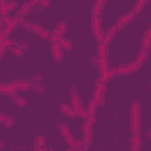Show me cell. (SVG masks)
I'll list each match as a JSON object with an SVG mask.
<instances>
[{
  "instance_id": "cell-34",
  "label": "cell",
  "mask_w": 151,
  "mask_h": 151,
  "mask_svg": "<svg viewBox=\"0 0 151 151\" xmlns=\"http://www.w3.org/2000/svg\"><path fill=\"white\" fill-rule=\"evenodd\" d=\"M51 32L48 31V29H46V28H44L40 33H39V37L40 38H42V39H50V37H51Z\"/></svg>"
},
{
  "instance_id": "cell-36",
  "label": "cell",
  "mask_w": 151,
  "mask_h": 151,
  "mask_svg": "<svg viewBox=\"0 0 151 151\" xmlns=\"http://www.w3.org/2000/svg\"><path fill=\"white\" fill-rule=\"evenodd\" d=\"M41 80H42V76L41 74H34L31 79H29V81H31V84H35V83H41Z\"/></svg>"
},
{
  "instance_id": "cell-43",
  "label": "cell",
  "mask_w": 151,
  "mask_h": 151,
  "mask_svg": "<svg viewBox=\"0 0 151 151\" xmlns=\"http://www.w3.org/2000/svg\"><path fill=\"white\" fill-rule=\"evenodd\" d=\"M144 37L151 39V24L147 26V28H146V31H145V33H144Z\"/></svg>"
},
{
  "instance_id": "cell-13",
  "label": "cell",
  "mask_w": 151,
  "mask_h": 151,
  "mask_svg": "<svg viewBox=\"0 0 151 151\" xmlns=\"http://www.w3.org/2000/svg\"><path fill=\"white\" fill-rule=\"evenodd\" d=\"M117 31H118V28H117V26L116 25H113V26H111L110 28H109V31L105 33V37H104V40H103V42L105 44V45H110V42H111V40L113 39V37H114V34L117 33Z\"/></svg>"
},
{
  "instance_id": "cell-6",
  "label": "cell",
  "mask_w": 151,
  "mask_h": 151,
  "mask_svg": "<svg viewBox=\"0 0 151 151\" xmlns=\"http://www.w3.org/2000/svg\"><path fill=\"white\" fill-rule=\"evenodd\" d=\"M64 48L59 42H51V52H52V58L55 63H60L64 59Z\"/></svg>"
},
{
  "instance_id": "cell-8",
  "label": "cell",
  "mask_w": 151,
  "mask_h": 151,
  "mask_svg": "<svg viewBox=\"0 0 151 151\" xmlns=\"http://www.w3.org/2000/svg\"><path fill=\"white\" fill-rule=\"evenodd\" d=\"M134 17H136V14H134L133 12H129V13H126V14L119 17L118 20H117V22H116V26H117L118 31L122 29V28H123L125 25H127L129 22H131V21L133 20Z\"/></svg>"
},
{
  "instance_id": "cell-2",
  "label": "cell",
  "mask_w": 151,
  "mask_h": 151,
  "mask_svg": "<svg viewBox=\"0 0 151 151\" xmlns=\"http://www.w3.org/2000/svg\"><path fill=\"white\" fill-rule=\"evenodd\" d=\"M91 28H92V33L96 38V40L98 42L104 40L105 33L101 29V19L100 17H92L91 18Z\"/></svg>"
},
{
  "instance_id": "cell-16",
  "label": "cell",
  "mask_w": 151,
  "mask_h": 151,
  "mask_svg": "<svg viewBox=\"0 0 151 151\" xmlns=\"http://www.w3.org/2000/svg\"><path fill=\"white\" fill-rule=\"evenodd\" d=\"M107 54H109L107 45H105L103 41L98 42V46H97V55L99 58H107Z\"/></svg>"
},
{
  "instance_id": "cell-27",
  "label": "cell",
  "mask_w": 151,
  "mask_h": 151,
  "mask_svg": "<svg viewBox=\"0 0 151 151\" xmlns=\"http://www.w3.org/2000/svg\"><path fill=\"white\" fill-rule=\"evenodd\" d=\"M101 9H103L101 6H99V5H93L92 11H91V15H92V17H99L100 13H101Z\"/></svg>"
},
{
  "instance_id": "cell-7",
  "label": "cell",
  "mask_w": 151,
  "mask_h": 151,
  "mask_svg": "<svg viewBox=\"0 0 151 151\" xmlns=\"http://www.w3.org/2000/svg\"><path fill=\"white\" fill-rule=\"evenodd\" d=\"M18 85L13 81L11 83H2L0 85V92L4 93V94H7V96H12V94H15L18 92Z\"/></svg>"
},
{
  "instance_id": "cell-44",
  "label": "cell",
  "mask_w": 151,
  "mask_h": 151,
  "mask_svg": "<svg viewBox=\"0 0 151 151\" xmlns=\"http://www.w3.org/2000/svg\"><path fill=\"white\" fill-rule=\"evenodd\" d=\"M52 33H53V34H55V35H58V37H60V38H61V37H64V32H61V31H60L59 28H57V27L53 29V32H52Z\"/></svg>"
},
{
  "instance_id": "cell-21",
  "label": "cell",
  "mask_w": 151,
  "mask_h": 151,
  "mask_svg": "<svg viewBox=\"0 0 151 151\" xmlns=\"http://www.w3.org/2000/svg\"><path fill=\"white\" fill-rule=\"evenodd\" d=\"M59 44H60L61 47H63L64 50H66V51H70V50H72V47H73L72 41L68 40V39H66V38H64V37H61V38L59 39Z\"/></svg>"
},
{
  "instance_id": "cell-24",
  "label": "cell",
  "mask_w": 151,
  "mask_h": 151,
  "mask_svg": "<svg viewBox=\"0 0 151 151\" xmlns=\"http://www.w3.org/2000/svg\"><path fill=\"white\" fill-rule=\"evenodd\" d=\"M9 50H11L12 54H14L15 57H21V55L24 54V51H22L20 47H18L15 44H14V45H12V46L9 47Z\"/></svg>"
},
{
  "instance_id": "cell-54",
  "label": "cell",
  "mask_w": 151,
  "mask_h": 151,
  "mask_svg": "<svg viewBox=\"0 0 151 151\" xmlns=\"http://www.w3.org/2000/svg\"><path fill=\"white\" fill-rule=\"evenodd\" d=\"M150 87H151V85H150Z\"/></svg>"
},
{
  "instance_id": "cell-38",
  "label": "cell",
  "mask_w": 151,
  "mask_h": 151,
  "mask_svg": "<svg viewBox=\"0 0 151 151\" xmlns=\"http://www.w3.org/2000/svg\"><path fill=\"white\" fill-rule=\"evenodd\" d=\"M1 45H5L6 47H11L12 45H14V41H13V40H12L9 37H6V39H5V40L1 42Z\"/></svg>"
},
{
  "instance_id": "cell-42",
  "label": "cell",
  "mask_w": 151,
  "mask_h": 151,
  "mask_svg": "<svg viewBox=\"0 0 151 151\" xmlns=\"http://www.w3.org/2000/svg\"><path fill=\"white\" fill-rule=\"evenodd\" d=\"M59 39H60V37H58V35H55V34H51V37H50V41L51 42H59Z\"/></svg>"
},
{
  "instance_id": "cell-41",
  "label": "cell",
  "mask_w": 151,
  "mask_h": 151,
  "mask_svg": "<svg viewBox=\"0 0 151 151\" xmlns=\"http://www.w3.org/2000/svg\"><path fill=\"white\" fill-rule=\"evenodd\" d=\"M90 63L93 65V66H98V63H99V57L98 55H92L91 58H90Z\"/></svg>"
},
{
  "instance_id": "cell-45",
  "label": "cell",
  "mask_w": 151,
  "mask_h": 151,
  "mask_svg": "<svg viewBox=\"0 0 151 151\" xmlns=\"http://www.w3.org/2000/svg\"><path fill=\"white\" fill-rule=\"evenodd\" d=\"M40 5H41V7H44V8H45V7H48V6L51 5V1H50V0H42Z\"/></svg>"
},
{
  "instance_id": "cell-5",
  "label": "cell",
  "mask_w": 151,
  "mask_h": 151,
  "mask_svg": "<svg viewBox=\"0 0 151 151\" xmlns=\"http://www.w3.org/2000/svg\"><path fill=\"white\" fill-rule=\"evenodd\" d=\"M139 66L136 64V61H131L127 64H122L117 67V76H126L129 73L138 71Z\"/></svg>"
},
{
  "instance_id": "cell-33",
  "label": "cell",
  "mask_w": 151,
  "mask_h": 151,
  "mask_svg": "<svg viewBox=\"0 0 151 151\" xmlns=\"http://www.w3.org/2000/svg\"><path fill=\"white\" fill-rule=\"evenodd\" d=\"M42 29H44V27L41 25H39V24H33V26H32V33L39 34Z\"/></svg>"
},
{
  "instance_id": "cell-49",
  "label": "cell",
  "mask_w": 151,
  "mask_h": 151,
  "mask_svg": "<svg viewBox=\"0 0 151 151\" xmlns=\"http://www.w3.org/2000/svg\"><path fill=\"white\" fill-rule=\"evenodd\" d=\"M5 119H6V114H5V113H1V114H0V123H4Z\"/></svg>"
},
{
  "instance_id": "cell-20",
  "label": "cell",
  "mask_w": 151,
  "mask_h": 151,
  "mask_svg": "<svg viewBox=\"0 0 151 151\" xmlns=\"http://www.w3.org/2000/svg\"><path fill=\"white\" fill-rule=\"evenodd\" d=\"M97 107H98V103L94 98H92L88 103V106H87V112H88V116H94L96 114V111H97Z\"/></svg>"
},
{
  "instance_id": "cell-19",
  "label": "cell",
  "mask_w": 151,
  "mask_h": 151,
  "mask_svg": "<svg viewBox=\"0 0 151 151\" xmlns=\"http://www.w3.org/2000/svg\"><path fill=\"white\" fill-rule=\"evenodd\" d=\"M57 129L59 130L60 134H61L64 138L71 134V130H70L68 125H66L64 122H59V123H57Z\"/></svg>"
},
{
  "instance_id": "cell-47",
  "label": "cell",
  "mask_w": 151,
  "mask_h": 151,
  "mask_svg": "<svg viewBox=\"0 0 151 151\" xmlns=\"http://www.w3.org/2000/svg\"><path fill=\"white\" fill-rule=\"evenodd\" d=\"M6 46L5 45H0V57H4V54H5V51H6Z\"/></svg>"
},
{
  "instance_id": "cell-55",
  "label": "cell",
  "mask_w": 151,
  "mask_h": 151,
  "mask_svg": "<svg viewBox=\"0 0 151 151\" xmlns=\"http://www.w3.org/2000/svg\"><path fill=\"white\" fill-rule=\"evenodd\" d=\"M147 1H149V0H147Z\"/></svg>"
},
{
  "instance_id": "cell-30",
  "label": "cell",
  "mask_w": 151,
  "mask_h": 151,
  "mask_svg": "<svg viewBox=\"0 0 151 151\" xmlns=\"http://www.w3.org/2000/svg\"><path fill=\"white\" fill-rule=\"evenodd\" d=\"M81 140H83V144H84V145H91V143H92V133H90V134H84Z\"/></svg>"
},
{
  "instance_id": "cell-53",
  "label": "cell",
  "mask_w": 151,
  "mask_h": 151,
  "mask_svg": "<svg viewBox=\"0 0 151 151\" xmlns=\"http://www.w3.org/2000/svg\"><path fill=\"white\" fill-rule=\"evenodd\" d=\"M0 1H6V2H7V0H0Z\"/></svg>"
},
{
  "instance_id": "cell-18",
  "label": "cell",
  "mask_w": 151,
  "mask_h": 151,
  "mask_svg": "<svg viewBox=\"0 0 151 151\" xmlns=\"http://www.w3.org/2000/svg\"><path fill=\"white\" fill-rule=\"evenodd\" d=\"M17 81V85H18V90L21 91V92H25V91H28L31 90V81L29 80H25V79H15Z\"/></svg>"
},
{
  "instance_id": "cell-1",
  "label": "cell",
  "mask_w": 151,
  "mask_h": 151,
  "mask_svg": "<svg viewBox=\"0 0 151 151\" xmlns=\"http://www.w3.org/2000/svg\"><path fill=\"white\" fill-rule=\"evenodd\" d=\"M130 129L132 133H137L140 130V104L138 100H133L130 107Z\"/></svg>"
},
{
  "instance_id": "cell-4",
  "label": "cell",
  "mask_w": 151,
  "mask_h": 151,
  "mask_svg": "<svg viewBox=\"0 0 151 151\" xmlns=\"http://www.w3.org/2000/svg\"><path fill=\"white\" fill-rule=\"evenodd\" d=\"M70 98H71V105L73 106V109L78 112L83 106V100H81V97L79 94V91L76 86H71L70 88Z\"/></svg>"
},
{
  "instance_id": "cell-15",
  "label": "cell",
  "mask_w": 151,
  "mask_h": 151,
  "mask_svg": "<svg viewBox=\"0 0 151 151\" xmlns=\"http://www.w3.org/2000/svg\"><path fill=\"white\" fill-rule=\"evenodd\" d=\"M147 57H149V50H145V48H142L140 51H139V53H138V55H137V58H136V64L140 67L144 63H145V60L147 59Z\"/></svg>"
},
{
  "instance_id": "cell-32",
  "label": "cell",
  "mask_w": 151,
  "mask_h": 151,
  "mask_svg": "<svg viewBox=\"0 0 151 151\" xmlns=\"http://www.w3.org/2000/svg\"><path fill=\"white\" fill-rule=\"evenodd\" d=\"M21 25H22V27H24L26 31H28V32L32 33V26H33V22H31V21H28V20H24Z\"/></svg>"
},
{
  "instance_id": "cell-31",
  "label": "cell",
  "mask_w": 151,
  "mask_h": 151,
  "mask_svg": "<svg viewBox=\"0 0 151 151\" xmlns=\"http://www.w3.org/2000/svg\"><path fill=\"white\" fill-rule=\"evenodd\" d=\"M18 47H20L24 52L26 51V50H28V42L27 41H25V40H21V41H18V42H14Z\"/></svg>"
},
{
  "instance_id": "cell-3",
  "label": "cell",
  "mask_w": 151,
  "mask_h": 151,
  "mask_svg": "<svg viewBox=\"0 0 151 151\" xmlns=\"http://www.w3.org/2000/svg\"><path fill=\"white\" fill-rule=\"evenodd\" d=\"M105 91H106V81H97L96 88L93 91V98L97 100L98 105L105 104V97H104Z\"/></svg>"
},
{
  "instance_id": "cell-46",
  "label": "cell",
  "mask_w": 151,
  "mask_h": 151,
  "mask_svg": "<svg viewBox=\"0 0 151 151\" xmlns=\"http://www.w3.org/2000/svg\"><path fill=\"white\" fill-rule=\"evenodd\" d=\"M94 5H99V6H101V7L104 8V6H105V0H94Z\"/></svg>"
},
{
  "instance_id": "cell-40",
  "label": "cell",
  "mask_w": 151,
  "mask_h": 151,
  "mask_svg": "<svg viewBox=\"0 0 151 151\" xmlns=\"http://www.w3.org/2000/svg\"><path fill=\"white\" fill-rule=\"evenodd\" d=\"M55 27H57V28H59V29H60L61 32H64V33H65V32H66V29H67V25H66V22H65V21H60Z\"/></svg>"
},
{
  "instance_id": "cell-11",
  "label": "cell",
  "mask_w": 151,
  "mask_h": 151,
  "mask_svg": "<svg viewBox=\"0 0 151 151\" xmlns=\"http://www.w3.org/2000/svg\"><path fill=\"white\" fill-rule=\"evenodd\" d=\"M140 145H142V136L139 134V132L132 133V137H131V149L133 151H138L140 149Z\"/></svg>"
},
{
  "instance_id": "cell-39",
  "label": "cell",
  "mask_w": 151,
  "mask_h": 151,
  "mask_svg": "<svg viewBox=\"0 0 151 151\" xmlns=\"http://www.w3.org/2000/svg\"><path fill=\"white\" fill-rule=\"evenodd\" d=\"M81 130H83V133H84V134H90V133H92V127L88 126V125H86V124H83Z\"/></svg>"
},
{
  "instance_id": "cell-12",
  "label": "cell",
  "mask_w": 151,
  "mask_h": 151,
  "mask_svg": "<svg viewBox=\"0 0 151 151\" xmlns=\"http://www.w3.org/2000/svg\"><path fill=\"white\" fill-rule=\"evenodd\" d=\"M33 6H34V5H33L31 1H26V2H24V4L21 5V7L19 8L17 15H19V17H24V15L28 14L29 12L33 11Z\"/></svg>"
},
{
  "instance_id": "cell-9",
  "label": "cell",
  "mask_w": 151,
  "mask_h": 151,
  "mask_svg": "<svg viewBox=\"0 0 151 151\" xmlns=\"http://www.w3.org/2000/svg\"><path fill=\"white\" fill-rule=\"evenodd\" d=\"M25 19L22 18V17H19V15H17V17H14V18H12V20H11V22L7 25V29H6V32H5V34L7 35V37H9V34L19 26V25H21L22 24V21H24Z\"/></svg>"
},
{
  "instance_id": "cell-50",
  "label": "cell",
  "mask_w": 151,
  "mask_h": 151,
  "mask_svg": "<svg viewBox=\"0 0 151 151\" xmlns=\"http://www.w3.org/2000/svg\"><path fill=\"white\" fill-rule=\"evenodd\" d=\"M41 1H42V0H31V2H32L33 5H35V4H41Z\"/></svg>"
},
{
  "instance_id": "cell-51",
  "label": "cell",
  "mask_w": 151,
  "mask_h": 151,
  "mask_svg": "<svg viewBox=\"0 0 151 151\" xmlns=\"http://www.w3.org/2000/svg\"><path fill=\"white\" fill-rule=\"evenodd\" d=\"M146 138H147V139H150V140H151V130H149V131H147V132H146Z\"/></svg>"
},
{
  "instance_id": "cell-37",
  "label": "cell",
  "mask_w": 151,
  "mask_h": 151,
  "mask_svg": "<svg viewBox=\"0 0 151 151\" xmlns=\"http://www.w3.org/2000/svg\"><path fill=\"white\" fill-rule=\"evenodd\" d=\"M74 142H76V138H74L72 134H70V136L65 137V143H66V145L71 146V145H73V144H74Z\"/></svg>"
},
{
  "instance_id": "cell-35",
  "label": "cell",
  "mask_w": 151,
  "mask_h": 151,
  "mask_svg": "<svg viewBox=\"0 0 151 151\" xmlns=\"http://www.w3.org/2000/svg\"><path fill=\"white\" fill-rule=\"evenodd\" d=\"M78 117H80V118H83V119H86V118L88 117V112H87V109H84V107H81V109L78 111Z\"/></svg>"
},
{
  "instance_id": "cell-17",
  "label": "cell",
  "mask_w": 151,
  "mask_h": 151,
  "mask_svg": "<svg viewBox=\"0 0 151 151\" xmlns=\"http://www.w3.org/2000/svg\"><path fill=\"white\" fill-rule=\"evenodd\" d=\"M97 68H98L99 74H101V73H104V72H107L109 68H110L107 58H99V63H98Z\"/></svg>"
},
{
  "instance_id": "cell-25",
  "label": "cell",
  "mask_w": 151,
  "mask_h": 151,
  "mask_svg": "<svg viewBox=\"0 0 151 151\" xmlns=\"http://www.w3.org/2000/svg\"><path fill=\"white\" fill-rule=\"evenodd\" d=\"M17 7H18V2H17V1H8V2H7V6H6V15H7L11 11L17 9Z\"/></svg>"
},
{
  "instance_id": "cell-48",
  "label": "cell",
  "mask_w": 151,
  "mask_h": 151,
  "mask_svg": "<svg viewBox=\"0 0 151 151\" xmlns=\"http://www.w3.org/2000/svg\"><path fill=\"white\" fill-rule=\"evenodd\" d=\"M107 72H109L111 76H113V77H114V76H117V67H114V68H109V71H107Z\"/></svg>"
},
{
  "instance_id": "cell-26",
  "label": "cell",
  "mask_w": 151,
  "mask_h": 151,
  "mask_svg": "<svg viewBox=\"0 0 151 151\" xmlns=\"http://www.w3.org/2000/svg\"><path fill=\"white\" fill-rule=\"evenodd\" d=\"M13 103H14L17 106H19V107H25V106H26V104H27V100H26L25 98H22V97H19V96H18Z\"/></svg>"
},
{
  "instance_id": "cell-52",
  "label": "cell",
  "mask_w": 151,
  "mask_h": 151,
  "mask_svg": "<svg viewBox=\"0 0 151 151\" xmlns=\"http://www.w3.org/2000/svg\"><path fill=\"white\" fill-rule=\"evenodd\" d=\"M4 147H5V143L1 142V144H0V149H4Z\"/></svg>"
},
{
  "instance_id": "cell-29",
  "label": "cell",
  "mask_w": 151,
  "mask_h": 151,
  "mask_svg": "<svg viewBox=\"0 0 151 151\" xmlns=\"http://www.w3.org/2000/svg\"><path fill=\"white\" fill-rule=\"evenodd\" d=\"M142 48L150 50V48H151V39L143 37V39H142Z\"/></svg>"
},
{
  "instance_id": "cell-28",
  "label": "cell",
  "mask_w": 151,
  "mask_h": 151,
  "mask_svg": "<svg viewBox=\"0 0 151 151\" xmlns=\"http://www.w3.org/2000/svg\"><path fill=\"white\" fill-rule=\"evenodd\" d=\"M14 123H15V118L12 117V116H7L6 114V119L4 122V124L6 125V127H12L14 125Z\"/></svg>"
},
{
  "instance_id": "cell-10",
  "label": "cell",
  "mask_w": 151,
  "mask_h": 151,
  "mask_svg": "<svg viewBox=\"0 0 151 151\" xmlns=\"http://www.w3.org/2000/svg\"><path fill=\"white\" fill-rule=\"evenodd\" d=\"M59 110H60L61 113L66 114V116L70 117V118L78 117V112L73 109V106H72V105H68V104H66V103H61L60 106H59Z\"/></svg>"
},
{
  "instance_id": "cell-22",
  "label": "cell",
  "mask_w": 151,
  "mask_h": 151,
  "mask_svg": "<svg viewBox=\"0 0 151 151\" xmlns=\"http://www.w3.org/2000/svg\"><path fill=\"white\" fill-rule=\"evenodd\" d=\"M146 2H147V0H137L136 4H134V6H133L132 12H133L134 14H138V13L144 8V6H145Z\"/></svg>"
},
{
  "instance_id": "cell-23",
  "label": "cell",
  "mask_w": 151,
  "mask_h": 151,
  "mask_svg": "<svg viewBox=\"0 0 151 151\" xmlns=\"http://www.w3.org/2000/svg\"><path fill=\"white\" fill-rule=\"evenodd\" d=\"M31 90L38 94H42L45 92V87L41 83H35V84H32L31 85Z\"/></svg>"
},
{
  "instance_id": "cell-14",
  "label": "cell",
  "mask_w": 151,
  "mask_h": 151,
  "mask_svg": "<svg viewBox=\"0 0 151 151\" xmlns=\"http://www.w3.org/2000/svg\"><path fill=\"white\" fill-rule=\"evenodd\" d=\"M46 139L42 134H38L35 138H34V150H46Z\"/></svg>"
}]
</instances>
